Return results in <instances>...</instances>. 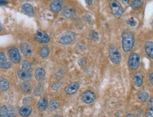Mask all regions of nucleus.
Wrapping results in <instances>:
<instances>
[{"instance_id": "1", "label": "nucleus", "mask_w": 153, "mask_h": 117, "mask_svg": "<svg viewBox=\"0 0 153 117\" xmlns=\"http://www.w3.org/2000/svg\"><path fill=\"white\" fill-rule=\"evenodd\" d=\"M135 43V37L130 30H124L122 33V48L125 52H130Z\"/></svg>"}, {"instance_id": "2", "label": "nucleus", "mask_w": 153, "mask_h": 117, "mask_svg": "<svg viewBox=\"0 0 153 117\" xmlns=\"http://www.w3.org/2000/svg\"><path fill=\"white\" fill-rule=\"evenodd\" d=\"M19 78L24 81H28L32 76V66L28 60H24L22 62V68L17 72Z\"/></svg>"}, {"instance_id": "3", "label": "nucleus", "mask_w": 153, "mask_h": 117, "mask_svg": "<svg viewBox=\"0 0 153 117\" xmlns=\"http://www.w3.org/2000/svg\"><path fill=\"white\" fill-rule=\"evenodd\" d=\"M109 6H110V9L112 14L114 16L115 18L120 19L122 16L123 13V7L120 2L118 1H111L109 2Z\"/></svg>"}, {"instance_id": "4", "label": "nucleus", "mask_w": 153, "mask_h": 117, "mask_svg": "<svg viewBox=\"0 0 153 117\" xmlns=\"http://www.w3.org/2000/svg\"><path fill=\"white\" fill-rule=\"evenodd\" d=\"M109 57L111 61L114 64H118L120 63L121 56L120 52H119L118 49L114 45L111 46L109 50Z\"/></svg>"}, {"instance_id": "5", "label": "nucleus", "mask_w": 153, "mask_h": 117, "mask_svg": "<svg viewBox=\"0 0 153 117\" xmlns=\"http://www.w3.org/2000/svg\"><path fill=\"white\" fill-rule=\"evenodd\" d=\"M140 61V58L138 54L133 52L131 53L128 57V66L131 70H136L139 67Z\"/></svg>"}, {"instance_id": "6", "label": "nucleus", "mask_w": 153, "mask_h": 117, "mask_svg": "<svg viewBox=\"0 0 153 117\" xmlns=\"http://www.w3.org/2000/svg\"><path fill=\"white\" fill-rule=\"evenodd\" d=\"M76 35L75 33L72 31H67L62 35L59 38V42L62 44L66 45V44H70L75 40Z\"/></svg>"}, {"instance_id": "7", "label": "nucleus", "mask_w": 153, "mask_h": 117, "mask_svg": "<svg viewBox=\"0 0 153 117\" xmlns=\"http://www.w3.org/2000/svg\"><path fill=\"white\" fill-rule=\"evenodd\" d=\"M0 117H16L13 107L11 105H4L0 109Z\"/></svg>"}, {"instance_id": "8", "label": "nucleus", "mask_w": 153, "mask_h": 117, "mask_svg": "<svg viewBox=\"0 0 153 117\" xmlns=\"http://www.w3.org/2000/svg\"><path fill=\"white\" fill-rule=\"evenodd\" d=\"M96 99V95L91 90H86L81 95L82 102L85 104H91Z\"/></svg>"}, {"instance_id": "9", "label": "nucleus", "mask_w": 153, "mask_h": 117, "mask_svg": "<svg viewBox=\"0 0 153 117\" xmlns=\"http://www.w3.org/2000/svg\"><path fill=\"white\" fill-rule=\"evenodd\" d=\"M9 56L10 58L11 61L14 64H19L20 63L21 61V54L20 52H19V50L16 47H11L9 49Z\"/></svg>"}, {"instance_id": "10", "label": "nucleus", "mask_w": 153, "mask_h": 117, "mask_svg": "<svg viewBox=\"0 0 153 117\" xmlns=\"http://www.w3.org/2000/svg\"><path fill=\"white\" fill-rule=\"evenodd\" d=\"M35 40L42 44H46L50 42V37L44 31L38 30L35 35Z\"/></svg>"}, {"instance_id": "11", "label": "nucleus", "mask_w": 153, "mask_h": 117, "mask_svg": "<svg viewBox=\"0 0 153 117\" xmlns=\"http://www.w3.org/2000/svg\"><path fill=\"white\" fill-rule=\"evenodd\" d=\"M80 85L79 83H77V82H74V83H71V84L68 85L65 88H64V91L66 94L68 95H73L75 94L79 89Z\"/></svg>"}, {"instance_id": "12", "label": "nucleus", "mask_w": 153, "mask_h": 117, "mask_svg": "<svg viewBox=\"0 0 153 117\" xmlns=\"http://www.w3.org/2000/svg\"><path fill=\"white\" fill-rule=\"evenodd\" d=\"M46 73L45 69L43 68H38L35 70V78L37 80V81L38 82H42L45 78Z\"/></svg>"}, {"instance_id": "13", "label": "nucleus", "mask_w": 153, "mask_h": 117, "mask_svg": "<svg viewBox=\"0 0 153 117\" xmlns=\"http://www.w3.org/2000/svg\"><path fill=\"white\" fill-rule=\"evenodd\" d=\"M0 66L3 69H8L11 66V64L7 61L5 54L2 52L0 53Z\"/></svg>"}, {"instance_id": "14", "label": "nucleus", "mask_w": 153, "mask_h": 117, "mask_svg": "<svg viewBox=\"0 0 153 117\" xmlns=\"http://www.w3.org/2000/svg\"><path fill=\"white\" fill-rule=\"evenodd\" d=\"M23 12L25 14L29 16H33L34 15V9H33V6L28 3H25L22 5L21 7Z\"/></svg>"}, {"instance_id": "15", "label": "nucleus", "mask_w": 153, "mask_h": 117, "mask_svg": "<svg viewBox=\"0 0 153 117\" xmlns=\"http://www.w3.org/2000/svg\"><path fill=\"white\" fill-rule=\"evenodd\" d=\"M50 9L52 12L54 13H59L62 10V1H53L50 4Z\"/></svg>"}, {"instance_id": "16", "label": "nucleus", "mask_w": 153, "mask_h": 117, "mask_svg": "<svg viewBox=\"0 0 153 117\" xmlns=\"http://www.w3.org/2000/svg\"><path fill=\"white\" fill-rule=\"evenodd\" d=\"M33 112L32 107L29 106V105H24L19 110V114L21 116L23 117H28Z\"/></svg>"}, {"instance_id": "17", "label": "nucleus", "mask_w": 153, "mask_h": 117, "mask_svg": "<svg viewBox=\"0 0 153 117\" xmlns=\"http://www.w3.org/2000/svg\"><path fill=\"white\" fill-rule=\"evenodd\" d=\"M133 82L136 87H140L143 83V76L141 72H136L133 76Z\"/></svg>"}, {"instance_id": "18", "label": "nucleus", "mask_w": 153, "mask_h": 117, "mask_svg": "<svg viewBox=\"0 0 153 117\" xmlns=\"http://www.w3.org/2000/svg\"><path fill=\"white\" fill-rule=\"evenodd\" d=\"M20 48L21 52H22L25 56L30 55V54H32V48H31L30 44H28V43H22L20 45Z\"/></svg>"}, {"instance_id": "19", "label": "nucleus", "mask_w": 153, "mask_h": 117, "mask_svg": "<svg viewBox=\"0 0 153 117\" xmlns=\"http://www.w3.org/2000/svg\"><path fill=\"white\" fill-rule=\"evenodd\" d=\"M21 90L25 94H28L32 91V85L29 82L25 81L21 85Z\"/></svg>"}, {"instance_id": "20", "label": "nucleus", "mask_w": 153, "mask_h": 117, "mask_svg": "<svg viewBox=\"0 0 153 117\" xmlns=\"http://www.w3.org/2000/svg\"><path fill=\"white\" fill-rule=\"evenodd\" d=\"M145 50H146V54H148L149 57L153 59V42H147L145 45Z\"/></svg>"}, {"instance_id": "21", "label": "nucleus", "mask_w": 153, "mask_h": 117, "mask_svg": "<svg viewBox=\"0 0 153 117\" xmlns=\"http://www.w3.org/2000/svg\"><path fill=\"white\" fill-rule=\"evenodd\" d=\"M48 106V101L47 98H42L40 99V100L38 101V104H37V107H38V109L41 112L45 110L46 108Z\"/></svg>"}, {"instance_id": "22", "label": "nucleus", "mask_w": 153, "mask_h": 117, "mask_svg": "<svg viewBox=\"0 0 153 117\" xmlns=\"http://www.w3.org/2000/svg\"><path fill=\"white\" fill-rule=\"evenodd\" d=\"M63 15L68 19H74L75 17V12L71 8L66 7L63 10Z\"/></svg>"}, {"instance_id": "23", "label": "nucleus", "mask_w": 153, "mask_h": 117, "mask_svg": "<svg viewBox=\"0 0 153 117\" xmlns=\"http://www.w3.org/2000/svg\"><path fill=\"white\" fill-rule=\"evenodd\" d=\"M9 87V82L5 78H1L0 79V88L1 91H6Z\"/></svg>"}, {"instance_id": "24", "label": "nucleus", "mask_w": 153, "mask_h": 117, "mask_svg": "<svg viewBox=\"0 0 153 117\" xmlns=\"http://www.w3.org/2000/svg\"><path fill=\"white\" fill-rule=\"evenodd\" d=\"M60 107V102L58 99H52L49 102V109L50 110H56Z\"/></svg>"}, {"instance_id": "25", "label": "nucleus", "mask_w": 153, "mask_h": 117, "mask_svg": "<svg viewBox=\"0 0 153 117\" xmlns=\"http://www.w3.org/2000/svg\"><path fill=\"white\" fill-rule=\"evenodd\" d=\"M50 52V48H49L48 46H44L40 48L39 53H40V55L42 56V58H46L49 56Z\"/></svg>"}, {"instance_id": "26", "label": "nucleus", "mask_w": 153, "mask_h": 117, "mask_svg": "<svg viewBox=\"0 0 153 117\" xmlns=\"http://www.w3.org/2000/svg\"><path fill=\"white\" fill-rule=\"evenodd\" d=\"M138 97L139 100H140L141 102H146V101L148 100V99L149 98V95L146 91L142 90L138 93Z\"/></svg>"}, {"instance_id": "27", "label": "nucleus", "mask_w": 153, "mask_h": 117, "mask_svg": "<svg viewBox=\"0 0 153 117\" xmlns=\"http://www.w3.org/2000/svg\"><path fill=\"white\" fill-rule=\"evenodd\" d=\"M142 4H143L142 1H140V0H135V1H133V2L131 3V7L133 9H134V10H137V9H138L139 8L142 6Z\"/></svg>"}, {"instance_id": "28", "label": "nucleus", "mask_w": 153, "mask_h": 117, "mask_svg": "<svg viewBox=\"0 0 153 117\" xmlns=\"http://www.w3.org/2000/svg\"><path fill=\"white\" fill-rule=\"evenodd\" d=\"M90 38H91L92 40L97 42L99 40V35H98V33L96 31L92 30L90 33Z\"/></svg>"}, {"instance_id": "29", "label": "nucleus", "mask_w": 153, "mask_h": 117, "mask_svg": "<svg viewBox=\"0 0 153 117\" xmlns=\"http://www.w3.org/2000/svg\"><path fill=\"white\" fill-rule=\"evenodd\" d=\"M126 23L127 24H128L129 26L134 27L137 25V21L133 17H131L130 19H128V20H126Z\"/></svg>"}, {"instance_id": "30", "label": "nucleus", "mask_w": 153, "mask_h": 117, "mask_svg": "<svg viewBox=\"0 0 153 117\" xmlns=\"http://www.w3.org/2000/svg\"><path fill=\"white\" fill-rule=\"evenodd\" d=\"M146 117H153V108H150L146 113Z\"/></svg>"}, {"instance_id": "31", "label": "nucleus", "mask_w": 153, "mask_h": 117, "mask_svg": "<svg viewBox=\"0 0 153 117\" xmlns=\"http://www.w3.org/2000/svg\"><path fill=\"white\" fill-rule=\"evenodd\" d=\"M32 100H33V99L31 98L30 97H25L24 99H23V102L25 105H27L28 104V103L31 102V101H32Z\"/></svg>"}, {"instance_id": "32", "label": "nucleus", "mask_w": 153, "mask_h": 117, "mask_svg": "<svg viewBox=\"0 0 153 117\" xmlns=\"http://www.w3.org/2000/svg\"><path fill=\"white\" fill-rule=\"evenodd\" d=\"M85 19L88 21V23H91V24H93V19H92V17L90 15H88V14L85 15Z\"/></svg>"}, {"instance_id": "33", "label": "nucleus", "mask_w": 153, "mask_h": 117, "mask_svg": "<svg viewBox=\"0 0 153 117\" xmlns=\"http://www.w3.org/2000/svg\"><path fill=\"white\" fill-rule=\"evenodd\" d=\"M60 86H61V83H59V82H57V83H55L54 85H52V88L53 90H57L59 87H60Z\"/></svg>"}, {"instance_id": "34", "label": "nucleus", "mask_w": 153, "mask_h": 117, "mask_svg": "<svg viewBox=\"0 0 153 117\" xmlns=\"http://www.w3.org/2000/svg\"><path fill=\"white\" fill-rule=\"evenodd\" d=\"M148 105L149 107H150V108H153V97L148 101Z\"/></svg>"}, {"instance_id": "35", "label": "nucleus", "mask_w": 153, "mask_h": 117, "mask_svg": "<svg viewBox=\"0 0 153 117\" xmlns=\"http://www.w3.org/2000/svg\"><path fill=\"white\" fill-rule=\"evenodd\" d=\"M149 79H150L151 84L153 85V73L150 74V76H149Z\"/></svg>"}, {"instance_id": "36", "label": "nucleus", "mask_w": 153, "mask_h": 117, "mask_svg": "<svg viewBox=\"0 0 153 117\" xmlns=\"http://www.w3.org/2000/svg\"><path fill=\"white\" fill-rule=\"evenodd\" d=\"M7 4V1H2V0H1V1H0V5L1 6L5 5V4Z\"/></svg>"}, {"instance_id": "37", "label": "nucleus", "mask_w": 153, "mask_h": 117, "mask_svg": "<svg viewBox=\"0 0 153 117\" xmlns=\"http://www.w3.org/2000/svg\"><path fill=\"white\" fill-rule=\"evenodd\" d=\"M126 117H136L134 116V115L133 114H127L126 116Z\"/></svg>"}, {"instance_id": "38", "label": "nucleus", "mask_w": 153, "mask_h": 117, "mask_svg": "<svg viewBox=\"0 0 153 117\" xmlns=\"http://www.w3.org/2000/svg\"><path fill=\"white\" fill-rule=\"evenodd\" d=\"M86 3H87L88 4H92L93 1H92V0H88V1H86Z\"/></svg>"}, {"instance_id": "39", "label": "nucleus", "mask_w": 153, "mask_h": 117, "mask_svg": "<svg viewBox=\"0 0 153 117\" xmlns=\"http://www.w3.org/2000/svg\"><path fill=\"white\" fill-rule=\"evenodd\" d=\"M53 117H62V116H59V115H56V116H53Z\"/></svg>"}]
</instances>
